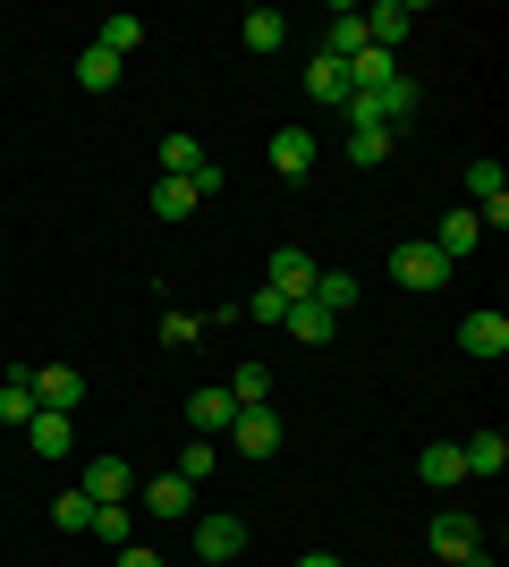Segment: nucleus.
Returning <instances> with one entry per match:
<instances>
[{"label": "nucleus", "mask_w": 509, "mask_h": 567, "mask_svg": "<svg viewBox=\"0 0 509 567\" xmlns=\"http://www.w3.org/2000/svg\"><path fill=\"white\" fill-rule=\"evenodd\" d=\"M390 280H399V288H416V297H434V288L450 280V255H434L425 237H408V246L390 255Z\"/></svg>", "instance_id": "obj_1"}, {"label": "nucleus", "mask_w": 509, "mask_h": 567, "mask_svg": "<svg viewBox=\"0 0 509 567\" xmlns=\"http://www.w3.org/2000/svg\"><path fill=\"white\" fill-rule=\"evenodd\" d=\"M425 543H434V559H467V550H485V525H476V508H441L434 525H425Z\"/></svg>", "instance_id": "obj_2"}, {"label": "nucleus", "mask_w": 509, "mask_h": 567, "mask_svg": "<svg viewBox=\"0 0 509 567\" xmlns=\"http://www.w3.org/2000/svg\"><path fill=\"white\" fill-rule=\"evenodd\" d=\"M416 25H425V9H416V0H383V9H365V43L399 60V43H408Z\"/></svg>", "instance_id": "obj_3"}, {"label": "nucleus", "mask_w": 509, "mask_h": 567, "mask_svg": "<svg viewBox=\"0 0 509 567\" xmlns=\"http://www.w3.org/2000/svg\"><path fill=\"white\" fill-rule=\"evenodd\" d=\"M281 432H289V424H281V406H238L230 441H238L246 457H272V450H281Z\"/></svg>", "instance_id": "obj_4"}, {"label": "nucleus", "mask_w": 509, "mask_h": 567, "mask_svg": "<svg viewBox=\"0 0 509 567\" xmlns=\"http://www.w3.org/2000/svg\"><path fill=\"white\" fill-rule=\"evenodd\" d=\"M315 271H323V262L306 255V246H281V255L264 262V288H281V297H289V306H297V297L315 288Z\"/></svg>", "instance_id": "obj_5"}, {"label": "nucleus", "mask_w": 509, "mask_h": 567, "mask_svg": "<svg viewBox=\"0 0 509 567\" xmlns=\"http://www.w3.org/2000/svg\"><path fill=\"white\" fill-rule=\"evenodd\" d=\"M26 381H34V406H51V415H77V399H85L77 364H43V373H26Z\"/></svg>", "instance_id": "obj_6"}, {"label": "nucleus", "mask_w": 509, "mask_h": 567, "mask_svg": "<svg viewBox=\"0 0 509 567\" xmlns=\"http://www.w3.org/2000/svg\"><path fill=\"white\" fill-rule=\"evenodd\" d=\"M136 508H153V517H195V483L187 474H153V483H136Z\"/></svg>", "instance_id": "obj_7"}, {"label": "nucleus", "mask_w": 509, "mask_h": 567, "mask_svg": "<svg viewBox=\"0 0 509 567\" xmlns=\"http://www.w3.org/2000/svg\"><path fill=\"white\" fill-rule=\"evenodd\" d=\"M85 499H136V466L128 457H85V483H77Z\"/></svg>", "instance_id": "obj_8"}, {"label": "nucleus", "mask_w": 509, "mask_h": 567, "mask_svg": "<svg viewBox=\"0 0 509 567\" xmlns=\"http://www.w3.org/2000/svg\"><path fill=\"white\" fill-rule=\"evenodd\" d=\"M390 153H399V127H383V118H348V162H357V169L390 162Z\"/></svg>", "instance_id": "obj_9"}, {"label": "nucleus", "mask_w": 509, "mask_h": 567, "mask_svg": "<svg viewBox=\"0 0 509 567\" xmlns=\"http://www.w3.org/2000/svg\"><path fill=\"white\" fill-rule=\"evenodd\" d=\"M399 76H408V69H399L390 51H374V43H365L357 60H348V102H357V94H383V85H399Z\"/></svg>", "instance_id": "obj_10"}, {"label": "nucleus", "mask_w": 509, "mask_h": 567, "mask_svg": "<svg viewBox=\"0 0 509 567\" xmlns=\"http://www.w3.org/2000/svg\"><path fill=\"white\" fill-rule=\"evenodd\" d=\"M476 237H485V220H476V213L459 204V213H441V220H434V237H425V246L459 262V255H476Z\"/></svg>", "instance_id": "obj_11"}, {"label": "nucleus", "mask_w": 509, "mask_h": 567, "mask_svg": "<svg viewBox=\"0 0 509 567\" xmlns=\"http://www.w3.org/2000/svg\"><path fill=\"white\" fill-rule=\"evenodd\" d=\"M195 550H204L213 567H230V559L246 550V525H238V517H195Z\"/></svg>", "instance_id": "obj_12"}, {"label": "nucleus", "mask_w": 509, "mask_h": 567, "mask_svg": "<svg viewBox=\"0 0 509 567\" xmlns=\"http://www.w3.org/2000/svg\"><path fill=\"white\" fill-rule=\"evenodd\" d=\"M459 348L485 355V364H492V355H509V313H467V322H459Z\"/></svg>", "instance_id": "obj_13"}, {"label": "nucleus", "mask_w": 509, "mask_h": 567, "mask_svg": "<svg viewBox=\"0 0 509 567\" xmlns=\"http://www.w3.org/2000/svg\"><path fill=\"white\" fill-rule=\"evenodd\" d=\"M357 51H365V9H332V25H323V60L348 69Z\"/></svg>", "instance_id": "obj_14"}, {"label": "nucleus", "mask_w": 509, "mask_h": 567, "mask_svg": "<svg viewBox=\"0 0 509 567\" xmlns=\"http://www.w3.org/2000/svg\"><path fill=\"white\" fill-rule=\"evenodd\" d=\"M26 441H34V457H69V450H77V415H51V406H34Z\"/></svg>", "instance_id": "obj_15"}, {"label": "nucleus", "mask_w": 509, "mask_h": 567, "mask_svg": "<svg viewBox=\"0 0 509 567\" xmlns=\"http://www.w3.org/2000/svg\"><path fill=\"white\" fill-rule=\"evenodd\" d=\"M272 169H281V178H306V169H315V127H281V136H272Z\"/></svg>", "instance_id": "obj_16"}, {"label": "nucleus", "mask_w": 509, "mask_h": 567, "mask_svg": "<svg viewBox=\"0 0 509 567\" xmlns=\"http://www.w3.org/2000/svg\"><path fill=\"white\" fill-rule=\"evenodd\" d=\"M85 534H94V543H111V550H128V543H136V499H102Z\"/></svg>", "instance_id": "obj_17"}, {"label": "nucleus", "mask_w": 509, "mask_h": 567, "mask_svg": "<svg viewBox=\"0 0 509 567\" xmlns=\"http://www.w3.org/2000/svg\"><path fill=\"white\" fill-rule=\"evenodd\" d=\"M416 474L434 483V492H459L467 466H459V441H425V457H416Z\"/></svg>", "instance_id": "obj_18"}, {"label": "nucleus", "mask_w": 509, "mask_h": 567, "mask_svg": "<svg viewBox=\"0 0 509 567\" xmlns=\"http://www.w3.org/2000/svg\"><path fill=\"white\" fill-rule=\"evenodd\" d=\"M281 331H289V339H306V348H332V331H339V313H323L315 297H297V306H289V322H281Z\"/></svg>", "instance_id": "obj_19"}, {"label": "nucleus", "mask_w": 509, "mask_h": 567, "mask_svg": "<svg viewBox=\"0 0 509 567\" xmlns=\"http://www.w3.org/2000/svg\"><path fill=\"white\" fill-rule=\"evenodd\" d=\"M238 34H246V51H281V43H289V18L264 0V9H246V18H238Z\"/></svg>", "instance_id": "obj_20"}, {"label": "nucleus", "mask_w": 509, "mask_h": 567, "mask_svg": "<svg viewBox=\"0 0 509 567\" xmlns=\"http://www.w3.org/2000/svg\"><path fill=\"white\" fill-rule=\"evenodd\" d=\"M187 424L195 432H230V424H238V399H230V390H195V399H187Z\"/></svg>", "instance_id": "obj_21"}, {"label": "nucleus", "mask_w": 509, "mask_h": 567, "mask_svg": "<svg viewBox=\"0 0 509 567\" xmlns=\"http://www.w3.org/2000/svg\"><path fill=\"white\" fill-rule=\"evenodd\" d=\"M153 169H162V178H195V169H204V144H195L187 127H179V136H162V153H153Z\"/></svg>", "instance_id": "obj_22"}, {"label": "nucleus", "mask_w": 509, "mask_h": 567, "mask_svg": "<svg viewBox=\"0 0 509 567\" xmlns=\"http://www.w3.org/2000/svg\"><path fill=\"white\" fill-rule=\"evenodd\" d=\"M120 69H128V60H111L102 43L77 51V85H85V94H111V85H120Z\"/></svg>", "instance_id": "obj_23"}, {"label": "nucleus", "mask_w": 509, "mask_h": 567, "mask_svg": "<svg viewBox=\"0 0 509 567\" xmlns=\"http://www.w3.org/2000/svg\"><path fill=\"white\" fill-rule=\"evenodd\" d=\"M306 94H315V102H339V111H348V69L315 51V60H306Z\"/></svg>", "instance_id": "obj_24"}, {"label": "nucleus", "mask_w": 509, "mask_h": 567, "mask_svg": "<svg viewBox=\"0 0 509 567\" xmlns=\"http://www.w3.org/2000/svg\"><path fill=\"white\" fill-rule=\"evenodd\" d=\"M306 297H315L323 313H357V280H348V271H315V288H306Z\"/></svg>", "instance_id": "obj_25"}, {"label": "nucleus", "mask_w": 509, "mask_h": 567, "mask_svg": "<svg viewBox=\"0 0 509 567\" xmlns=\"http://www.w3.org/2000/svg\"><path fill=\"white\" fill-rule=\"evenodd\" d=\"M221 390H230L238 406H272V364H238V373L221 381Z\"/></svg>", "instance_id": "obj_26"}, {"label": "nucleus", "mask_w": 509, "mask_h": 567, "mask_svg": "<svg viewBox=\"0 0 509 567\" xmlns=\"http://www.w3.org/2000/svg\"><path fill=\"white\" fill-rule=\"evenodd\" d=\"M459 466H467V474H501V466H509V441H501V432H476V441L459 450Z\"/></svg>", "instance_id": "obj_27"}, {"label": "nucleus", "mask_w": 509, "mask_h": 567, "mask_svg": "<svg viewBox=\"0 0 509 567\" xmlns=\"http://www.w3.org/2000/svg\"><path fill=\"white\" fill-rule=\"evenodd\" d=\"M0 424H34V381H26V373H9V381H0Z\"/></svg>", "instance_id": "obj_28"}, {"label": "nucleus", "mask_w": 509, "mask_h": 567, "mask_svg": "<svg viewBox=\"0 0 509 567\" xmlns=\"http://www.w3.org/2000/svg\"><path fill=\"white\" fill-rule=\"evenodd\" d=\"M94 43L111 51V60H128V51L145 43V18H128V9H120V18H102V34H94Z\"/></svg>", "instance_id": "obj_29"}, {"label": "nucleus", "mask_w": 509, "mask_h": 567, "mask_svg": "<svg viewBox=\"0 0 509 567\" xmlns=\"http://www.w3.org/2000/svg\"><path fill=\"white\" fill-rule=\"evenodd\" d=\"M94 508H102V499H85V492H60V499H51V525H60V534H85V525H94Z\"/></svg>", "instance_id": "obj_30"}, {"label": "nucleus", "mask_w": 509, "mask_h": 567, "mask_svg": "<svg viewBox=\"0 0 509 567\" xmlns=\"http://www.w3.org/2000/svg\"><path fill=\"white\" fill-rule=\"evenodd\" d=\"M153 213H162V220H187L195 213V187H187V178H153Z\"/></svg>", "instance_id": "obj_31"}, {"label": "nucleus", "mask_w": 509, "mask_h": 567, "mask_svg": "<svg viewBox=\"0 0 509 567\" xmlns=\"http://www.w3.org/2000/svg\"><path fill=\"white\" fill-rule=\"evenodd\" d=\"M238 313H246V322H264V331H281V322H289V297H281V288H255Z\"/></svg>", "instance_id": "obj_32"}, {"label": "nucleus", "mask_w": 509, "mask_h": 567, "mask_svg": "<svg viewBox=\"0 0 509 567\" xmlns=\"http://www.w3.org/2000/svg\"><path fill=\"white\" fill-rule=\"evenodd\" d=\"M195 339H204V313H179V306H170L162 313V348H195Z\"/></svg>", "instance_id": "obj_33"}, {"label": "nucleus", "mask_w": 509, "mask_h": 567, "mask_svg": "<svg viewBox=\"0 0 509 567\" xmlns=\"http://www.w3.org/2000/svg\"><path fill=\"white\" fill-rule=\"evenodd\" d=\"M213 441H187V450H179V466H170V474H187V483H204V474H213Z\"/></svg>", "instance_id": "obj_34"}, {"label": "nucleus", "mask_w": 509, "mask_h": 567, "mask_svg": "<svg viewBox=\"0 0 509 567\" xmlns=\"http://www.w3.org/2000/svg\"><path fill=\"white\" fill-rule=\"evenodd\" d=\"M120 567H170V559H162V550H145V543H128V550H120Z\"/></svg>", "instance_id": "obj_35"}, {"label": "nucleus", "mask_w": 509, "mask_h": 567, "mask_svg": "<svg viewBox=\"0 0 509 567\" xmlns=\"http://www.w3.org/2000/svg\"><path fill=\"white\" fill-rule=\"evenodd\" d=\"M297 567H348V559H339V550H306Z\"/></svg>", "instance_id": "obj_36"}, {"label": "nucleus", "mask_w": 509, "mask_h": 567, "mask_svg": "<svg viewBox=\"0 0 509 567\" xmlns=\"http://www.w3.org/2000/svg\"><path fill=\"white\" fill-rule=\"evenodd\" d=\"M450 567H492V550H467V559H450Z\"/></svg>", "instance_id": "obj_37"}, {"label": "nucleus", "mask_w": 509, "mask_h": 567, "mask_svg": "<svg viewBox=\"0 0 509 567\" xmlns=\"http://www.w3.org/2000/svg\"><path fill=\"white\" fill-rule=\"evenodd\" d=\"M204 567H213V559H204Z\"/></svg>", "instance_id": "obj_38"}]
</instances>
